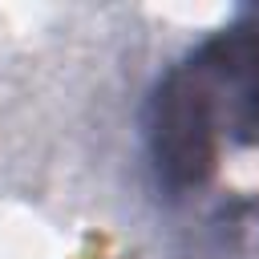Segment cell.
<instances>
[{"label":"cell","mask_w":259,"mask_h":259,"mask_svg":"<svg viewBox=\"0 0 259 259\" xmlns=\"http://www.w3.org/2000/svg\"><path fill=\"white\" fill-rule=\"evenodd\" d=\"M174 69L190 81L219 146V170L227 146L259 150V12L206 36Z\"/></svg>","instance_id":"cell-1"}]
</instances>
